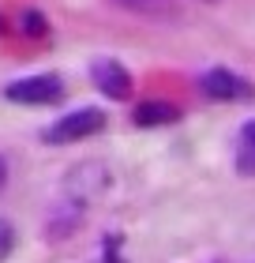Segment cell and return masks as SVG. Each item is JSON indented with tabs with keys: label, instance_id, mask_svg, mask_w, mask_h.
Instances as JSON below:
<instances>
[{
	"label": "cell",
	"instance_id": "1",
	"mask_svg": "<svg viewBox=\"0 0 255 263\" xmlns=\"http://www.w3.org/2000/svg\"><path fill=\"white\" fill-rule=\"evenodd\" d=\"M113 184V173H109L105 162H79L71 165L68 177H64V203L56 207L60 218L49 226L53 233H68L75 222H83V214L94 199H102Z\"/></svg>",
	"mask_w": 255,
	"mask_h": 263
},
{
	"label": "cell",
	"instance_id": "2",
	"mask_svg": "<svg viewBox=\"0 0 255 263\" xmlns=\"http://www.w3.org/2000/svg\"><path fill=\"white\" fill-rule=\"evenodd\" d=\"M102 128H105V113L94 109V105H87V109L56 117V121L45 128V139H49V143H79V139L98 136Z\"/></svg>",
	"mask_w": 255,
	"mask_h": 263
},
{
	"label": "cell",
	"instance_id": "3",
	"mask_svg": "<svg viewBox=\"0 0 255 263\" xmlns=\"http://www.w3.org/2000/svg\"><path fill=\"white\" fill-rule=\"evenodd\" d=\"M4 98L19 102V105H49V102L64 98V83H60L56 76H27V79L8 83Z\"/></svg>",
	"mask_w": 255,
	"mask_h": 263
},
{
	"label": "cell",
	"instance_id": "4",
	"mask_svg": "<svg viewBox=\"0 0 255 263\" xmlns=\"http://www.w3.org/2000/svg\"><path fill=\"white\" fill-rule=\"evenodd\" d=\"M203 90L218 102H248L255 94L251 83L244 76H237V71H229V68H210L203 76Z\"/></svg>",
	"mask_w": 255,
	"mask_h": 263
},
{
	"label": "cell",
	"instance_id": "5",
	"mask_svg": "<svg viewBox=\"0 0 255 263\" xmlns=\"http://www.w3.org/2000/svg\"><path fill=\"white\" fill-rule=\"evenodd\" d=\"M90 79H94V87H98L102 94H109V98H128V94H131V76H128V68L120 64V61H113V57L94 61Z\"/></svg>",
	"mask_w": 255,
	"mask_h": 263
},
{
	"label": "cell",
	"instance_id": "6",
	"mask_svg": "<svg viewBox=\"0 0 255 263\" xmlns=\"http://www.w3.org/2000/svg\"><path fill=\"white\" fill-rule=\"evenodd\" d=\"M237 173L240 177H255V121L240 128L237 139Z\"/></svg>",
	"mask_w": 255,
	"mask_h": 263
},
{
	"label": "cell",
	"instance_id": "7",
	"mask_svg": "<svg viewBox=\"0 0 255 263\" xmlns=\"http://www.w3.org/2000/svg\"><path fill=\"white\" fill-rule=\"evenodd\" d=\"M176 121V105L169 102H143L135 109V124L139 128H154V124H173Z\"/></svg>",
	"mask_w": 255,
	"mask_h": 263
},
{
	"label": "cell",
	"instance_id": "8",
	"mask_svg": "<svg viewBox=\"0 0 255 263\" xmlns=\"http://www.w3.org/2000/svg\"><path fill=\"white\" fill-rule=\"evenodd\" d=\"M11 252H15V226L8 218H0V263H4Z\"/></svg>",
	"mask_w": 255,
	"mask_h": 263
},
{
	"label": "cell",
	"instance_id": "9",
	"mask_svg": "<svg viewBox=\"0 0 255 263\" xmlns=\"http://www.w3.org/2000/svg\"><path fill=\"white\" fill-rule=\"evenodd\" d=\"M27 34H34V38H38V34H45V19L30 11V15H27Z\"/></svg>",
	"mask_w": 255,
	"mask_h": 263
},
{
	"label": "cell",
	"instance_id": "10",
	"mask_svg": "<svg viewBox=\"0 0 255 263\" xmlns=\"http://www.w3.org/2000/svg\"><path fill=\"white\" fill-rule=\"evenodd\" d=\"M116 4L135 8V11H154V8H158V0H116Z\"/></svg>",
	"mask_w": 255,
	"mask_h": 263
},
{
	"label": "cell",
	"instance_id": "11",
	"mask_svg": "<svg viewBox=\"0 0 255 263\" xmlns=\"http://www.w3.org/2000/svg\"><path fill=\"white\" fill-rule=\"evenodd\" d=\"M8 184V162H4V154H0V188Z\"/></svg>",
	"mask_w": 255,
	"mask_h": 263
},
{
	"label": "cell",
	"instance_id": "12",
	"mask_svg": "<svg viewBox=\"0 0 255 263\" xmlns=\"http://www.w3.org/2000/svg\"><path fill=\"white\" fill-rule=\"evenodd\" d=\"M90 263H124V259H120V256H113V252H109V256H98V259H90Z\"/></svg>",
	"mask_w": 255,
	"mask_h": 263
}]
</instances>
